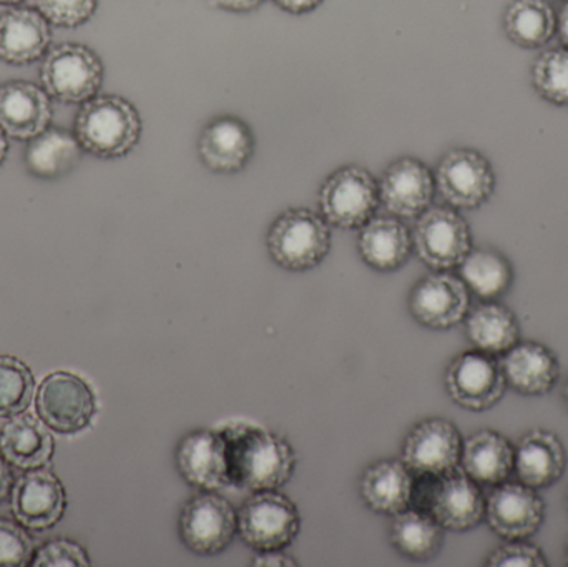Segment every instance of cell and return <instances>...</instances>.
<instances>
[{
	"instance_id": "obj_1",
	"label": "cell",
	"mask_w": 568,
	"mask_h": 567,
	"mask_svg": "<svg viewBox=\"0 0 568 567\" xmlns=\"http://www.w3.org/2000/svg\"><path fill=\"white\" fill-rule=\"evenodd\" d=\"M216 429L225 438L232 488L266 492L291 482L297 456L284 436L250 419H229Z\"/></svg>"
},
{
	"instance_id": "obj_2",
	"label": "cell",
	"mask_w": 568,
	"mask_h": 567,
	"mask_svg": "<svg viewBox=\"0 0 568 567\" xmlns=\"http://www.w3.org/2000/svg\"><path fill=\"white\" fill-rule=\"evenodd\" d=\"M409 508L426 513L446 531L466 533L486 516V496L460 465L444 475H416Z\"/></svg>"
},
{
	"instance_id": "obj_3",
	"label": "cell",
	"mask_w": 568,
	"mask_h": 567,
	"mask_svg": "<svg viewBox=\"0 0 568 567\" xmlns=\"http://www.w3.org/2000/svg\"><path fill=\"white\" fill-rule=\"evenodd\" d=\"M142 120L129 100L100 95L83 102L75 115L73 135L83 150L100 159L126 155L139 143Z\"/></svg>"
},
{
	"instance_id": "obj_4",
	"label": "cell",
	"mask_w": 568,
	"mask_h": 567,
	"mask_svg": "<svg viewBox=\"0 0 568 567\" xmlns=\"http://www.w3.org/2000/svg\"><path fill=\"white\" fill-rule=\"evenodd\" d=\"M270 256L290 272L316 269L331 250L329 223L310 209H290L270 226Z\"/></svg>"
},
{
	"instance_id": "obj_5",
	"label": "cell",
	"mask_w": 568,
	"mask_h": 567,
	"mask_svg": "<svg viewBox=\"0 0 568 567\" xmlns=\"http://www.w3.org/2000/svg\"><path fill=\"white\" fill-rule=\"evenodd\" d=\"M239 536L256 553L286 551L301 531V513L280 489L252 493L236 509Z\"/></svg>"
},
{
	"instance_id": "obj_6",
	"label": "cell",
	"mask_w": 568,
	"mask_h": 567,
	"mask_svg": "<svg viewBox=\"0 0 568 567\" xmlns=\"http://www.w3.org/2000/svg\"><path fill=\"white\" fill-rule=\"evenodd\" d=\"M176 528L180 541L193 555L216 556L239 536V518L225 496L200 492L182 506Z\"/></svg>"
},
{
	"instance_id": "obj_7",
	"label": "cell",
	"mask_w": 568,
	"mask_h": 567,
	"mask_svg": "<svg viewBox=\"0 0 568 567\" xmlns=\"http://www.w3.org/2000/svg\"><path fill=\"white\" fill-rule=\"evenodd\" d=\"M40 79L52 99L83 103L95 97L102 87L103 63L92 49L82 43H60L47 52Z\"/></svg>"
},
{
	"instance_id": "obj_8",
	"label": "cell",
	"mask_w": 568,
	"mask_h": 567,
	"mask_svg": "<svg viewBox=\"0 0 568 567\" xmlns=\"http://www.w3.org/2000/svg\"><path fill=\"white\" fill-rule=\"evenodd\" d=\"M379 185L361 166H343L327 176L320 190V210L329 225L363 229L379 206Z\"/></svg>"
},
{
	"instance_id": "obj_9",
	"label": "cell",
	"mask_w": 568,
	"mask_h": 567,
	"mask_svg": "<svg viewBox=\"0 0 568 567\" xmlns=\"http://www.w3.org/2000/svg\"><path fill=\"white\" fill-rule=\"evenodd\" d=\"M410 236L414 252L434 272L456 269L473 250L469 223L449 206H429Z\"/></svg>"
},
{
	"instance_id": "obj_10",
	"label": "cell",
	"mask_w": 568,
	"mask_h": 567,
	"mask_svg": "<svg viewBox=\"0 0 568 567\" xmlns=\"http://www.w3.org/2000/svg\"><path fill=\"white\" fill-rule=\"evenodd\" d=\"M444 385L459 408L474 413L494 408L507 389L499 360L479 350L454 356L444 373Z\"/></svg>"
},
{
	"instance_id": "obj_11",
	"label": "cell",
	"mask_w": 568,
	"mask_h": 567,
	"mask_svg": "<svg viewBox=\"0 0 568 567\" xmlns=\"http://www.w3.org/2000/svg\"><path fill=\"white\" fill-rule=\"evenodd\" d=\"M37 412L50 428L73 435L92 423L97 413L95 393L80 376L55 372L40 383Z\"/></svg>"
},
{
	"instance_id": "obj_12",
	"label": "cell",
	"mask_w": 568,
	"mask_h": 567,
	"mask_svg": "<svg viewBox=\"0 0 568 567\" xmlns=\"http://www.w3.org/2000/svg\"><path fill=\"white\" fill-rule=\"evenodd\" d=\"M436 189L453 209L474 210L489 202L496 173L489 160L473 149H454L440 159Z\"/></svg>"
},
{
	"instance_id": "obj_13",
	"label": "cell",
	"mask_w": 568,
	"mask_h": 567,
	"mask_svg": "<svg viewBox=\"0 0 568 567\" xmlns=\"http://www.w3.org/2000/svg\"><path fill=\"white\" fill-rule=\"evenodd\" d=\"M463 435L446 418L416 423L400 446V462L416 475H444L460 465Z\"/></svg>"
},
{
	"instance_id": "obj_14",
	"label": "cell",
	"mask_w": 568,
	"mask_h": 567,
	"mask_svg": "<svg viewBox=\"0 0 568 567\" xmlns=\"http://www.w3.org/2000/svg\"><path fill=\"white\" fill-rule=\"evenodd\" d=\"M486 519L500 538L527 539L539 531L546 519V502L537 489L524 483L504 482L486 498Z\"/></svg>"
},
{
	"instance_id": "obj_15",
	"label": "cell",
	"mask_w": 568,
	"mask_h": 567,
	"mask_svg": "<svg viewBox=\"0 0 568 567\" xmlns=\"http://www.w3.org/2000/svg\"><path fill=\"white\" fill-rule=\"evenodd\" d=\"M469 288L463 280L447 272H434L414 285L409 296V312L424 328H454L469 313Z\"/></svg>"
},
{
	"instance_id": "obj_16",
	"label": "cell",
	"mask_w": 568,
	"mask_h": 567,
	"mask_svg": "<svg viewBox=\"0 0 568 567\" xmlns=\"http://www.w3.org/2000/svg\"><path fill=\"white\" fill-rule=\"evenodd\" d=\"M175 466L183 482L199 492H222L230 486L225 438L216 428L193 429L182 436Z\"/></svg>"
},
{
	"instance_id": "obj_17",
	"label": "cell",
	"mask_w": 568,
	"mask_h": 567,
	"mask_svg": "<svg viewBox=\"0 0 568 567\" xmlns=\"http://www.w3.org/2000/svg\"><path fill=\"white\" fill-rule=\"evenodd\" d=\"M436 179L420 160L404 156L387 166L379 183V199L399 219H417L430 206Z\"/></svg>"
},
{
	"instance_id": "obj_18",
	"label": "cell",
	"mask_w": 568,
	"mask_h": 567,
	"mask_svg": "<svg viewBox=\"0 0 568 567\" xmlns=\"http://www.w3.org/2000/svg\"><path fill=\"white\" fill-rule=\"evenodd\" d=\"M507 388L524 396H544L556 388L560 362L556 353L539 342H519L499 358Z\"/></svg>"
},
{
	"instance_id": "obj_19",
	"label": "cell",
	"mask_w": 568,
	"mask_h": 567,
	"mask_svg": "<svg viewBox=\"0 0 568 567\" xmlns=\"http://www.w3.org/2000/svg\"><path fill=\"white\" fill-rule=\"evenodd\" d=\"M65 505V489L49 469H30L13 488V516L29 529L52 528L62 518Z\"/></svg>"
},
{
	"instance_id": "obj_20",
	"label": "cell",
	"mask_w": 568,
	"mask_h": 567,
	"mask_svg": "<svg viewBox=\"0 0 568 567\" xmlns=\"http://www.w3.org/2000/svg\"><path fill=\"white\" fill-rule=\"evenodd\" d=\"M50 95L36 83L12 80L0 87V129L17 140H30L49 129Z\"/></svg>"
},
{
	"instance_id": "obj_21",
	"label": "cell",
	"mask_w": 568,
	"mask_h": 567,
	"mask_svg": "<svg viewBox=\"0 0 568 567\" xmlns=\"http://www.w3.org/2000/svg\"><path fill=\"white\" fill-rule=\"evenodd\" d=\"M255 152V136L248 123L239 117L213 119L199 139V153L206 169L216 173H236L245 169Z\"/></svg>"
},
{
	"instance_id": "obj_22",
	"label": "cell",
	"mask_w": 568,
	"mask_h": 567,
	"mask_svg": "<svg viewBox=\"0 0 568 567\" xmlns=\"http://www.w3.org/2000/svg\"><path fill=\"white\" fill-rule=\"evenodd\" d=\"M568 455L556 433L536 428L527 432L516 446L517 478L534 489L556 485L566 473Z\"/></svg>"
},
{
	"instance_id": "obj_23",
	"label": "cell",
	"mask_w": 568,
	"mask_h": 567,
	"mask_svg": "<svg viewBox=\"0 0 568 567\" xmlns=\"http://www.w3.org/2000/svg\"><path fill=\"white\" fill-rule=\"evenodd\" d=\"M49 20L33 9H10L0 13V59L12 65L36 62L49 49Z\"/></svg>"
},
{
	"instance_id": "obj_24",
	"label": "cell",
	"mask_w": 568,
	"mask_h": 567,
	"mask_svg": "<svg viewBox=\"0 0 568 567\" xmlns=\"http://www.w3.org/2000/svg\"><path fill=\"white\" fill-rule=\"evenodd\" d=\"M414 475L400 459L371 463L359 479V496L377 515L396 516L410 506Z\"/></svg>"
},
{
	"instance_id": "obj_25",
	"label": "cell",
	"mask_w": 568,
	"mask_h": 567,
	"mask_svg": "<svg viewBox=\"0 0 568 567\" xmlns=\"http://www.w3.org/2000/svg\"><path fill=\"white\" fill-rule=\"evenodd\" d=\"M516 465V446L494 429H479L463 443L460 468L477 485L496 486L507 482Z\"/></svg>"
},
{
	"instance_id": "obj_26",
	"label": "cell",
	"mask_w": 568,
	"mask_h": 567,
	"mask_svg": "<svg viewBox=\"0 0 568 567\" xmlns=\"http://www.w3.org/2000/svg\"><path fill=\"white\" fill-rule=\"evenodd\" d=\"M357 236L361 259L377 272H396L406 265L413 252V236L394 216H373Z\"/></svg>"
},
{
	"instance_id": "obj_27",
	"label": "cell",
	"mask_w": 568,
	"mask_h": 567,
	"mask_svg": "<svg viewBox=\"0 0 568 567\" xmlns=\"http://www.w3.org/2000/svg\"><path fill=\"white\" fill-rule=\"evenodd\" d=\"M53 436L42 419L27 413L12 416L0 433V449L10 465L19 469L40 468L53 455Z\"/></svg>"
},
{
	"instance_id": "obj_28",
	"label": "cell",
	"mask_w": 568,
	"mask_h": 567,
	"mask_svg": "<svg viewBox=\"0 0 568 567\" xmlns=\"http://www.w3.org/2000/svg\"><path fill=\"white\" fill-rule=\"evenodd\" d=\"M446 529L426 513L414 508L393 516L389 543L403 558L414 563L433 561L443 551Z\"/></svg>"
},
{
	"instance_id": "obj_29",
	"label": "cell",
	"mask_w": 568,
	"mask_h": 567,
	"mask_svg": "<svg viewBox=\"0 0 568 567\" xmlns=\"http://www.w3.org/2000/svg\"><path fill=\"white\" fill-rule=\"evenodd\" d=\"M466 336L479 352L500 356L520 342L516 313L497 302H486L464 318Z\"/></svg>"
},
{
	"instance_id": "obj_30",
	"label": "cell",
	"mask_w": 568,
	"mask_h": 567,
	"mask_svg": "<svg viewBox=\"0 0 568 567\" xmlns=\"http://www.w3.org/2000/svg\"><path fill=\"white\" fill-rule=\"evenodd\" d=\"M82 159V145L75 135L62 129H47L30 139L26 165L39 179L69 175Z\"/></svg>"
},
{
	"instance_id": "obj_31",
	"label": "cell",
	"mask_w": 568,
	"mask_h": 567,
	"mask_svg": "<svg viewBox=\"0 0 568 567\" xmlns=\"http://www.w3.org/2000/svg\"><path fill=\"white\" fill-rule=\"evenodd\" d=\"M460 280L484 302H496L509 292L514 269L506 255L493 249L470 250L459 265Z\"/></svg>"
},
{
	"instance_id": "obj_32",
	"label": "cell",
	"mask_w": 568,
	"mask_h": 567,
	"mask_svg": "<svg viewBox=\"0 0 568 567\" xmlns=\"http://www.w3.org/2000/svg\"><path fill=\"white\" fill-rule=\"evenodd\" d=\"M504 30L523 49H540L557 30V16L547 0H513L504 13Z\"/></svg>"
},
{
	"instance_id": "obj_33",
	"label": "cell",
	"mask_w": 568,
	"mask_h": 567,
	"mask_svg": "<svg viewBox=\"0 0 568 567\" xmlns=\"http://www.w3.org/2000/svg\"><path fill=\"white\" fill-rule=\"evenodd\" d=\"M36 393L32 372L13 356H0V418H12L29 408Z\"/></svg>"
},
{
	"instance_id": "obj_34",
	"label": "cell",
	"mask_w": 568,
	"mask_h": 567,
	"mask_svg": "<svg viewBox=\"0 0 568 567\" xmlns=\"http://www.w3.org/2000/svg\"><path fill=\"white\" fill-rule=\"evenodd\" d=\"M532 83L540 97L554 105H568V49L546 50L532 65Z\"/></svg>"
},
{
	"instance_id": "obj_35",
	"label": "cell",
	"mask_w": 568,
	"mask_h": 567,
	"mask_svg": "<svg viewBox=\"0 0 568 567\" xmlns=\"http://www.w3.org/2000/svg\"><path fill=\"white\" fill-rule=\"evenodd\" d=\"M99 0H36L39 12L53 26H82L95 13Z\"/></svg>"
},
{
	"instance_id": "obj_36",
	"label": "cell",
	"mask_w": 568,
	"mask_h": 567,
	"mask_svg": "<svg viewBox=\"0 0 568 567\" xmlns=\"http://www.w3.org/2000/svg\"><path fill=\"white\" fill-rule=\"evenodd\" d=\"M546 555L539 546L530 545L526 539H513L497 546L486 559L487 567H546Z\"/></svg>"
},
{
	"instance_id": "obj_37",
	"label": "cell",
	"mask_w": 568,
	"mask_h": 567,
	"mask_svg": "<svg viewBox=\"0 0 568 567\" xmlns=\"http://www.w3.org/2000/svg\"><path fill=\"white\" fill-rule=\"evenodd\" d=\"M32 551V541L22 528L0 519V567L26 566Z\"/></svg>"
},
{
	"instance_id": "obj_38",
	"label": "cell",
	"mask_w": 568,
	"mask_h": 567,
	"mask_svg": "<svg viewBox=\"0 0 568 567\" xmlns=\"http://www.w3.org/2000/svg\"><path fill=\"white\" fill-rule=\"evenodd\" d=\"M33 567H89V556L77 543L59 539L47 543L39 549L32 561Z\"/></svg>"
},
{
	"instance_id": "obj_39",
	"label": "cell",
	"mask_w": 568,
	"mask_h": 567,
	"mask_svg": "<svg viewBox=\"0 0 568 567\" xmlns=\"http://www.w3.org/2000/svg\"><path fill=\"white\" fill-rule=\"evenodd\" d=\"M252 566H297V561L293 558V556L286 555L284 549H280V551L256 553L255 558H253Z\"/></svg>"
},
{
	"instance_id": "obj_40",
	"label": "cell",
	"mask_w": 568,
	"mask_h": 567,
	"mask_svg": "<svg viewBox=\"0 0 568 567\" xmlns=\"http://www.w3.org/2000/svg\"><path fill=\"white\" fill-rule=\"evenodd\" d=\"M213 6L220 9L232 10V12H250L262 6L265 0H212Z\"/></svg>"
},
{
	"instance_id": "obj_41",
	"label": "cell",
	"mask_w": 568,
	"mask_h": 567,
	"mask_svg": "<svg viewBox=\"0 0 568 567\" xmlns=\"http://www.w3.org/2000/svg\"><path fill=\"white\" fill-rule=\"evenodd\" d=\"M283 10L291 13H306L316 9L323 0H275Z\"/></svg>"
},
{
	"instance_id": "obj_42",
	"label": "cell",
	"mask_w": 568,
	"mask_h": 567,
	"mask_svg": "<svg viewBox=\"0 0 568 567\" xmlns=\"http://www.w3.org/2000/svg\"><path fill=\"white\" fill-rule=\"evenodd\" d=\"M9 465L10 463L7 462L6 456L0 455V502L6 499L10 486H12V472H10Z\"/></svg>"
},
{
	"instance_id": "obj_43",
	"label": "cell",
	"mask_w": 568,
	"mask_h": 567,
	"mask_svg": "<svg viewBox=\"0 0 568 567\" xmlns=\"http://www.w3.org/2000/svg\"><path fill=\"white\" fill-rule=\"evenodd\" d=\"M557 32H559L560 40L568 49V0L564 2L559 17H557Z\"/></svg>"
},
{
	"instance_id": "obj_44",
	"label": "cell",
	"mask_w": 568,
	"mask_h": 567,
	"mask_svg": "<svg viewBox=\"0 0 568 567\" xmlns=\"http://www.w3.org/2000/svg\"><path fill=\"white\" fill-rule=\"evenodd\" d=\"M7 150H9V142H7L6 132L0 129V165H2L3 159H6Z\"/></svg>"
},
{
	"instance_id": "obj_45",
	"label": "cell",
	"mask_w": 568,
	"mask_h": 567,
	"mask_svg": "<svg viewBox=\"0 0 568 567\" xmlns=\"http://www.w3.org/2000/svg\"><path fill=\"white\" fill-rule=\"evenodd\" d=\"M20 2H23V0H0V3H3V6H13V3Z\"/></svg>"
},
{
	"instance_id": "obj_46",
	"label": "cell",
	"mask_w": 568,
	"mask_h": 567,
	"mask_svg": "<svg viewBox=\"0 0 568 567\" xmlns=\"http://www.w3.org/2000/svg\"><path fill=\"white\" fill-rule=\"evenodd\" d=\"M564 402H566V405L568 408V382H567V385L564 386Z\"/></svg>"
},
{
	"instance_id": "obj_47",
	"label": "cell",
	"mask_w": 568,
	"mask_h": 567,
	"mask_svg": "<svg viewBox=\"0 0 568 567\" xmlns=\"http://www.w3.org/2000/svg\"><path fill=\"white\" fill-rule=\"evenodd\" d=\"M566 559H567V565H568V543H567V546H566Z\"/></svg>"
},
{
	"instance_id": "obj_48",
	"label": "cell",
	"mask_w": 568,
	"mask_h": 567,
	"mask_svg": "<svg viewBox=\"0 0 568 567\" xmlns=\"http://www.w3.org/2000/svg\"><path fill=\"white\" fill-rule=\"evenodd\" d=\"M547 2H556V0H547Z\"/></svg>"
},
{
	"instance_id": "obj_49",
	"label": "cell",
	"mask_w": 568,
	"mask_h": 567,
	"mask_svg": "<svg viewBox=\"0 0 568 567\" xmlns=\"http://www.w3.org/2000/svg\"><path fill=\"white\" fill-rule=\"evenodd\" d=\"M567 506H568V498H567Z\"/></svg>"
}]
</instances>
